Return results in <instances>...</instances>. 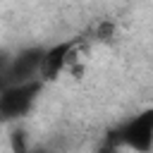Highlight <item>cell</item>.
Returning <instances> with one entry per match:
<instances>
[{"mask_svg":"<svg viewBox=\"0 0 153 153\" xmlns=\"http://www.w3.org/2000/svg\"><path fill=\"white\" fill-rule=\"evenodd\" d=\"M108 141L117 148H129L134 153L153 151V108H146L122 122L117 129L108 134Z\"/></svg>","mask_w":153,"mask_h":153,"instance_id":"1","label":"cell"},{"mask_svg":"<svg viewBox=\"0 0 153 153\" xmlns=\"http://www.w3.org/2000/svg\"><path fill=\"white\" fill-rule=\"evenodd\" d=\"M43 55H45L43 45H31V48H24L17 55H12L7 69L0 79V91L22 86V84H31V81H41Z\"/></svg>","mask_w":153,"mask_h":153,"instance_id":"2","label":"cell"},{"mask_svg":"<svg viewBox=\"0 0 153 153\" xmlns=\"http://www.w3.org/2000/svg\"><path fill=\"white\" fill-rule=\"evenodd\" d=\"M41 91H43V81H31L0 91V122H14L26 117L36 105Z\"/></svg>","mask_w":153,"mask_h":153,"instance_id":"3","label":"cell"},{"mask_svg":"<svg viewBox=\"0 0 153 153\" xmlns=\"http://www.w3.org/2000/svg\"><path fill=\"white\" fill-rule=\"evenodd\" d=\"M81 50V38H69V41H60L53 43L50 48H45L43 55V67H41V81H55L67 67L74 65L76 55Z\"/></svg>","mask_w":153,"mask_h":153,"instance_id":"4","label":"cell"},{"mask_svg":"<svg viewBox=\"0 0 153 153\" xmlns=\"http://www.w3.org/2000/svg\"><path fill=\"white\" fill-rule=\"evenodd\" d=\"M10 143H12V153H29V148H31V143L26 141V131L24 129H12Z\"/></svg>","mask_w":153,"mask_h":153,"instance_id":"5","label":"cell"},{"mask_svg":"<svg viewBox=\"0 0 153 153\" xmlns=\"http://www.w3.org/2000/svg\"><path fill=\"white\" fill-rule=\"evenodd\" d=\"M117 151H120V148H117V146H112V143L105 139V143H103V146H100L96 153H117Z\"/></svg>","mask_w":153,"mask_h":153,"instance_id":"6","label":"cell"},{"mask_svg":"<svg viewBox=\"0 0 153 153\" xmlns=\"http://www.w3.org/2000/svg\"><path fill=\"white\" fill-rule=\"evenodd\" d=\"M7 65H10V55L7 53H0V79H2L5 69H7Z\"/></svg>","mask_w":153,"mask_h":153,"instance_id":"7","label":"cell"},{"mask_svg":"<svg viewBox=\"0 0 153 153\" xmlns=\"http://www.w3.org/2000/svg\"><path fill=\"white\" fill-rule=\"evenodd\" d=\"M29 153H53L50 148H45V146H31L29 148Z\"/></svg>","mask_w":153,"mask_h":153,"instance_id":"8","label":"cell"}]
</instances>
